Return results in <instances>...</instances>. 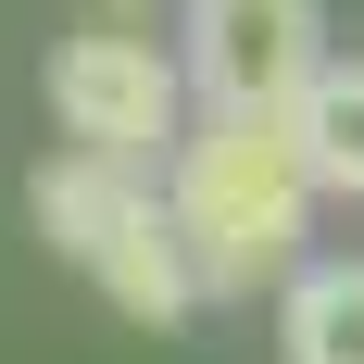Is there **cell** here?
I'll list each match as a JSON object with an SVG mask.
<instances>
[{
	"label": "cell",
	"instance_id": "6da1fadb",
	"mask_svg": "<svg viewBox=\"0 0 364 364\" xmlns=\"http://www.w3.org/2000/svg\"><path fill=\"white\" fill-rule=\"evenodd\" d=\"M164 164H176V176H164V201H176L188 252H201V289H264V277H289L301 214H314V151H301V113L214 101L176 151H164Z\"/></svg>",
	"mask_w": 364,
	"mask_h": 364
},
{
	"label": "cell",
	"instance_id": "7a4b0ae2",
	"mask_svg": "<svg viewBox=\"0 0 364 364\" xmlns=\"http://www.w3.org/2000/svg\"><path fill=\"white\" fill-rule=\"evenodd\" d=\"M188 75L151 50V38H63L50 50V113H63V139L88 151H126V164H151V151H176Z\"/></svg>",
	"mask_w": 364,
	"mask_h": 364
},
{
	"label": "cell",
	"instance_id": "3957f363",
	"mask_svg": "<svg viewBox=\"0 0 364 364\" xmlns=\"http://www.w3.org/2000/svg\"><path fill=\"white\" fill-rule=\"evenodd\" d=\"M327 75V13L314 0H188V88L201 101L289 113Z\"/></svg>",
	"mask_w": 364,
	"mask_h": 364
},
{
	"label": "cell",
	"instance_id": "277c9868",
	"mask_svg": "<svg viewBox=\"0 0 364 364\" xmlns=\"http://www.w3.org/2000/svg\"><path fill=\"white\" fill-rule=\"evenodd\" d=\"M26 214H38V239L88 277V264L126 239V226H151L164 201H151V164H126V151H88L75 139L63 164H38V188H26Z\"/></svg>",
	"mask_w": 364,
	"mask_h": 364
},
{
	"label": "cell",
	"instance_id": "5b68a950",
	"mask_svg": "<svg viewBox=\"0 0 364 364\" xmlns=\"http://www.w3.org/2000/svg\"><path fill=\"white\" fill-rule=\"evenodd\" d=\"M289 113H301V151H314V188L364 201V63H327Z\"/></svg>",
	"mask_w": 364,
	"mask_h": 364
},
{
	"label": "cell",
	"instance_id": "8992f818",
	"mask_svg": "<svg viewBox=\"0 0 364 364\" xmlns=\"http://www.w3.org/2000/svg\"><path fill=\"white\" fill-rule=\"evenodd\" d=\"M289 364H364V264L289 277Z\"/></svg>",
	"mask_w": 364,
	"mask_h": 364
}]
</instances>
